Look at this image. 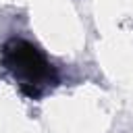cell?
<instances>
[{
	"instance_id": "cell-1",
	"label": "cell",
	"mask_w": 133,
	"mask_h": 133,
	"mask_svg": "<svg viewBox=\"0 0 133 133\" xmlns=\"http://www.w3.org/2000/svg\"><path fill=\"white\" fill-rule=\"evenodd\" d=\"M2 62L19 83L21 91L31 100H37L46 85L56 83V73L48 58L25 39H8L2 48Z\"/></svg>"
}]
</instances>
